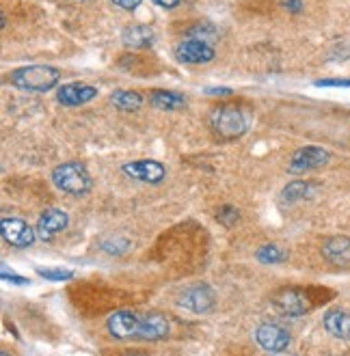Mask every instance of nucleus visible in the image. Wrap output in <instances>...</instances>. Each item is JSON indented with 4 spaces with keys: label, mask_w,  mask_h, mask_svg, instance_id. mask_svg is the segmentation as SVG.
Listing matches in <instances>:
<instances>
[{
    "label": "nucleus",
    "mask_w": 350,
    "mask_h": 356,
    "mask_svg": "<svg viewBox=\"0 0 350 356\" xmlns=\"http://www.w3.org/2000/svg\"><path fill=\"white\" fill-rule=\"evenodd\" d=\"M255 257L262 261V264H281V261H285L287 259V253L285 250H281L279 246H275V244H266V246H262L257 253H255Z\"/></svg>",
    "instance_id": "obj_20"
},
{
    "label": "nucleus",
    "mask_w": 350,
    "mask_h": 356,
    "mask_svg": "<svg viewBox=\"0 0 350 356\" xmlns=\"http://www.w3.org/2000/svg\"><path fill=\"white\" fill-rule=\"evenodd\" d=\"M273 305L281 316H290V318L305 316V313L312 309L310 296L299 287H283L281 291H277L273 298Z\"/></svg>",
    "instance_id": "obj_5"
},
{
    "label": "nucleus",
    "mask_w": 350,
    "mask_h": 356,
    "mask_svg": "<svg viewBox=\"0 0 350 356\" xmlns=\"http://www.w3.org/2000/svg\"><path fill=\"white\" fill-rule=\"evenodd\" d=\"M216 56V50L210 41L199 39V37H189L177 44L175 48V58L186 65H208Z\"/></svg>",
    "instance_id": "obj_4"
},
{
    "label": "nucleus",
    "mask_w": 350,
    "mask_h": 356,
    "mask_svg": "<svg viewBox=\"0 0 350 356\" xmlns=\"http://www.w3.org/2000/svg\"><path fill=\"white\" fill-rule=\"evenodd\" d=\"M67 225H70V216H67L65 209L50 207V209H46V212L39 216L35 232H37V238L39 240L50 242L58 234H63L65 229H67Z\"/></svg>",
    "instance_id": "obj_10"
},
{
    "label": "nucleus",
    "mask_w": 350,
    "mask_h": 356,
    "mask_svg": "<svg viewBox=\"0 0 350 356\" xmlns=\"http://www.w3.org/2000/svg\"><path fill=\"white\" fill-rule=\"evenodd\" d=\"M255 339H257L260 348H264L266 352H271V354H281L292 343L290 332H287L279 324H262L255 330Z\"/></svg>",
    "instance_id": "obj_8"
},
{
    "label": "nucleus",
    "mask_w": 350,
    "mask_h": 356,
    "mask_svg": "<svg viewBox=\"0 0 350 356\" xmlns=\"http://www.w3.org/2000/svg\"><path fill=\"white\" fill-rule=\"evenodd\" d=\"M3 281H11V283H15V285H29V283H31L26 277H17V275H13V272L9 275L7 270H3Z\"/></svg>",
    "instance_id": "obj_28"
},
{
    "label": "nucleus",
    "mask_w": 350,
    "mask_h": 356,
    "mask_svg": "<svg viewBox=\"0 0 350 356\" xmlns=\"http://www.w3.org/2000/svg\"><path fill=\"white\" fill-rule=\"evenodd\" d=\"M0 356H9V352H0Z\"/></svg>",
    "instance_id": "obj_31"
},
{
    "label": "nucleus",
    "mask_w": 350,
    "mask_h": 356,
    "mask_svg": "<svg viewBox=\"0 0 350 356\" xmlns=\"http://www.w3.org/2000/svg\"><path fill=\"white\" fill-rule=\"evenodd\" d=\"M121 171L126 173L130 179H136L143 184H160L164 177H167L164 164H160L156 160H132V162L123 164Z\"/></svg>",
    "instance_id": "obj_7"
},
{
    "label": "nucleus",
    "mask_w": 350,
    "mask_h": 356,
    "mask_svg": "<svg viewBox=\"0 0 350 356\" xmlns=\"http://www.w3.org/2000/svg\"><path fill=\"white\" fill-rule=\"evenodd\" d=\"M322 255L335 266H350V238H331L322 246Z\"/></svg>",
    "instance_id": "obj_17"
},
{
    "label": "nucleus",
    "mask_w": 350,
    "mask_h": 356,
    "mask_svg": "<svg viewBox=\"0 0 350 356\" xmlns=\"http://www.w3.org/2000/svg\"><path fill=\"white\" fill-rule=\"evenodd\" d=\"M171 332L169 320L162 316V313H148V316H141L138 324V337L136 339H145V341H162L167 339Z\"/></svg>",
    "instance_id": "obj_13"
},
{
    "label": "nucleus",
    "mask_w": 350,
    "mask_h": 356,
    "mask_svg": "<svg viewBox=\"0 0 350 356\" xmlns=\"http://www.w3.org/2000/svg\"><path fill=\"white\" fill-rule=\"evenodd\" d=\"M316 87H350V80H346V78H328V80H316Z\"/></svg>",
    "instance_id": "obj_24"
},
{
    "label": "nucleus",
    "mask_w": 350,
    "mask_h": 356,
    "mask_svg": "<svg viewBox=\"0 0 350 356\" xmlns=\"http://www.w3.org/2000/svg\"><path fill=\"white\" fill-rule=\"evenodd\" d=\"M113 3H115V7H119L123 11H136L143 0H113Z\"/></svg>",
    "instance_id": "obj_25"
},
{
    "label": "nucleus",
    "mask_w": 350,
    "mask_h": 356,
    "mask_svg": "<svg viewBox=\"0 0 350 356\" xmlns=\"http://www.w3.org/2000/svg\"><path fill=\"white\" fill-rule=\"evenodd\" d=\"M203 93H205V95H216V97H228V95H232L234 91H232L230 87H205Z\"/></svg>",
    "instance_id": "obj_26"
},
{
    "label": "nucleus",
    "mask_w": 350,
    "mask_h": 356,
    "mask_svg": "<svg viewBox=\"0 0 350 356\" xmlns=\"http://www.w3.org/2000/svg\"><path fill=\"white\" fill-rule=\"evenodd\" d=\"M180 305H182L184 309L193 311V313H205V311H210L212 305H214V291H212V287H208V285H195V287H189V289L180 296Z\"/></svg>",
    "instance_id": "obj_14"
},
{
    "label": "nucleus",
    "mask_w": 350,
    "mask_h": 356,
    "mask_svg": "<svg viewBox=\"0 0 350 356\" xmlns=\"http://www.w3.org/2000/svg\"><path fill=\"white\" fill-rule=\"evenodd\" d=\"M216 218H218L221 222H225V225H234V222L238 220V209L232 207V205H225V207L218 209Z\"/></svg>",
    "instance_id": "obj_23"
},
{
    "label": "nucleus",
    "mask_w": 350,
    "mask_h": 356,
    "mask_svg": "<svg viewBox=\"0 0 350 356\" xmlns=\"http://www.w3.org/2000/svg\"><path fill=\"white\" fill-rule=\"evenodd\" d=\"M3 238L15 248H29L37 240V232L22 218H3Z\"/></svg>",
    "instance_id": "obj_12"
},
{
    "label": "nucleus",
    "mask_w": 350,
    "mask_h": 356,
    "mask_svg": "<svg viewBox=\"0 0 350 356\" xmlns=\"http://www.w3.org/2000/svg\"><path fill=\"white\" fill-rule=\"evenodd\" d=\"M123 356H152V354H148V352H143V350H130V352H126Z\"/></svg>",
    "instance_id": "obj_30"
},
{
    "label": "nucleus",
    "mask_w": 350,
    "mask_h": 356,
    "mask_svg": "<svg viewBox=\"0 0 350 356\" xmlns=\"http://www.w3.org/2000/svg\"><path fill=\"white\" fill-rule=\"evenodd\" d=\"M138 324H141L138 313L121 309V311H115L109 318L106 328L115 339H136L138 337Z\"/></svg>",
    "instance_id": "obj_11"
},
{
    "label": "nucleus",
    "mask_w": 350,
    "mask_h": 356,
    "mask_svg": "<svg viewBox=\"0 0 350 356\" xmlns=\"http://www.w3.org/2000/svg\"><path fill=\"white\" fill-rule=\"evenodd\" d=\"M210 128L221 140L240 138L249 130V119L236 106H218L210 115Z\"/></svg>",
    "instance_id": "obj_3"
},
{
    "label": "nucleus",
    "mask_w": 350,
    "mask_h": 356,
    "mask_svg": "<svg viewBox=\"0 0 350 356\" xmlns=\"http://www.w3.org/2000/svg\"><path fill=\"white\" fill-rule=\"evenodd\" d=\"M310 188H312V186L307 184V181H292V184H287V186L283 188L281 197H283V201L292 203V201H299V199L307 197V193H310Z\"/></svg>",
    "instance_id": "obj_21"
},
{
    "label": "nucleus",
    "mask_w": 350,
    "mask_h": 356,
    "mask_svg": "<svg viewBox=\"0 0 350 356\" xmlns=\"http://www.w3.org/2000/svg\"><path fill=\"white\" fill-rule=\"evenodd\" d=\"M11 85L29 93H48L61 82V72L52 65H26L9 74Z\"/></svg>",
    "instance_id": "obj_1"
},
{
    "label": "nucleus",
    "mask_w": 350,
    "mask_h": 356,
    "mask_svg": "<svg viewBox=\"0 0 350 356\" xmlns=\"http://www.w3.org/2000/svg\"><path fill=\"white\" fill-rule=\"evenodd\" d=\"M156 41V31L148 24H132L123 29L121 33V44L130 50H145L152 48Z\"/></svg>",
    "instance_id": "obj_15"
},
{
    "label": "nucleus",
    "mask_w": 350,
    "mask_h": 356,
    "mask_svg": "<svg viewBox=\"0 0 350 356\" xmlns=\"http://www.w3.org/2000/svg\"><path fill=\"white\" fill-rule=\"evenodd\" d=\"M111 102L113 106L123 111V113H136L143 104H145V99H143V95L138 91H113L111 95Z\"/></svg>",
    "instance_id": "obj_19"
},
{
    "label": "nucleus",
    "mask_w": 350,
    "mask_h": 356,
    "mask_svg": "<svg viewBox=\"0 0 350 356\" xmlns=\"http://www.w3.org/2000/svg\"><path fill=\"white\" fill-rule=\"evenodd\" d=\"M150 104H152L154 108H158V111L173 113V111L186 108L189 99L184 97L182 93H177V91H154V95L150 97Z\"/></svg>",
    "instance_id": "obj_18"
},
{
    "label": "nucleus",
    "mask_w": 350,
    "mask_h": 356,
    "mask_svg": "<svg viewBox=\"0 0 350 356\" xmlns=\"http://www.w3.org/2000/svg\"><path fill=\"white\" fill-rule=\"evenodd\" d=\"M37 275L46 281H70L74 277V272L63 268H37Z\"/></svg>",
    "instance_id": "obj_22"
},
{
    "label": "nucleus",
    "mask_w": 350,
    "mask_h": 356,
    "mask_svg": "<svg viewBox=\"0 0 350 356\" xmlns=\"http://www.w3.org/2000/svg\"><path fill=\"white\" fill-rule=\"evenodd\" d=\"M52 184L61 193L72 195V197H82L91 191L93 179L82 162H63L52 171Z\"/></svg>",
    "instance_id": "obj_2"
},
{
    "label": "nucleus",
    "mask_w": 350,
    "mask_h": 356,
    "mask_svg": "<svg viewBox=\"0 0 350 356\" xmlns=\"http://www.w3.org/2000/svg\"><path fill=\"white\" fill-rule=\"evenodd\" d=\"M322 324H324L326 332L333 334L335 339L350 341V313L348 311H342V309L328 311L322 320Z\"/></svg>",
    "instance_id": "obj_16"
},
{
    "label": "nucleus",
    "mask_w": 350,
    "mask_h": 356,
    "mask_svg": "<svg viewBox=\"0 0 350 356\" xmlns=\"http://www.w3.org/2000/svg\"><path fill=\"white\" fill-rule=\"evenodd\" d=\"M328 160H331V154L322 147H301L290 158L287 171L290 173H310V171H316V169H320V166H324Z\"/></svg>",
    "instance_id": "obj_9"
},
{
    "label": "nucleus",
    "mask_w": 350,
    "mask_h": 356,
    "mask_svg": "<svg viewBox=\"0 0 350 356\" xmlns=\"http://www.w3.org/2000/svg\"><path fill=\"white\" fill-rule=\"evenodd\" d=\"M275 356H281V354H275ZM287 356H290V354H287Z\"/></svg>",
    "instance_id": "obj_32"
},
{
    "label": "nucleus",
    "mask_w": 350,
    "mask_h": 356,
    "mask_svg": "<svg viewBox=\"0 0 350 356\" xmlns=\"http://www.w3.org/2000/svg\"><path fill=\"white\" fill-rule=\"evenodd\" d=\"M154 5H158L160 9H164V11H171V9H175V7H180V3L182 0H152Z\"/></svg>",
    "instance_id": "obj_29"
},
{
    "label": "nucleus",
    "mask_w": 350,
    "mask_h": 356,
    "mask_svg": "<svg viewBox=\"0 0 350 356\" xmlns=\"http://www.w3.org/2000/svg\"><path fill=\"white\" fill-rule=\"evenodd\" d=\"M100 95V89L87 82H67V85L56 89V102L63 106H85V104L93 102Z\"/></svg>",
    "instance_id": "obj_6"
},
{
    "label": "nucleus",
    "mask_w": 350,
    "mask_h": 356,
    "mask_svg": "<svg viewBox=\"0 0 350 356\" xmlns=\"http://www.w3.org/2000/svg\"><path fill=\"white\" fill-rule=\"evenodd\" d=\"M283 9L290 13H301L305 9V3L303 0H283Z\"/></svg>",
    "instance_id": "obj_27"
}]
</instances>
